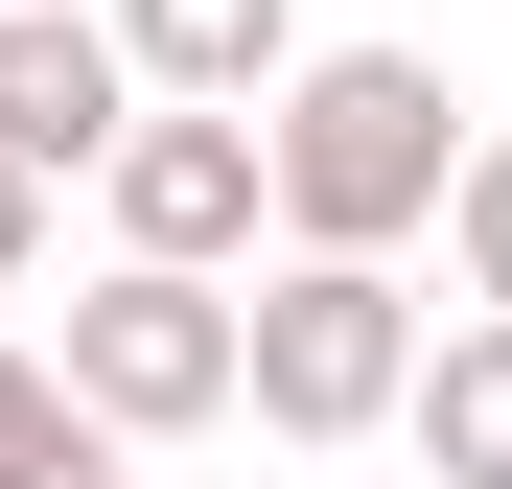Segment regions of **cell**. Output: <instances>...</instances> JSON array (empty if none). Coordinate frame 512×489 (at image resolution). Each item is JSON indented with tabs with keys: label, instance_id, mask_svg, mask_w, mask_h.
<instances>
[{
	"label": "cell",
	"instance_id": "10",
	"mask_svg": "<svg viewBox=\"0 0 512 489\" xmlns=\"http://www.w3.org/2000/svg\"><path fill=\"white\" fill-rule=\"evenodd\" d=\"M0 489H117V420H70V443H24Z\"/></svg>",
	"mask_w": 512,
	"mask_h": 489
},
{
	"label": "cell",
	"instance_id": "9",
	"mask_svg": "<svg viewBox=\"0 0 512 489\" xmlns=\"http://www.w3.org/2000/svg\"><path fill=\"white\" fill-rule=\"evenodd\" d=\"M70 420H94V396H70L47 350H0V466H24V443H70Z\"/></svg>",
	"mask_w": 512,
	"mask_h": 489
},
{
	"label": "cell",
	"instance_id": "3",
	"mask_svg": "<svg viewBox=\"0 0 512 489\" xmlns=\"http://www.w3.org/2000/svg\"><path fill=\"white\" fill-rule=\"evenodd\" d=\"M70 396H94L117 443H187V420H233V396H256V326H233L210 280H163V257H117L94 303H70Z\"/></svg>",
	"mask_w": 512,
	"mask_h": 489
},
{
	"label": "cell",
	"instance_id": "2",
	"mask_svg": "<svg viewBox=\"0 0 512 489\" xmlns=\"http://www.w3.org/2000/svg\"><path fill=\"white\" fill-rule=\"evenodd\" d=\"M233 326H256V420H280V443H373L396 396H419V303H396V257H280Z\"/></svg>",
	"mask_w": 512,
	"mask_h": 489
},
{
	"label": "cell",
	"instance_id": "5",
	"mask_svg": "<svg viewBox=\"0 0 512 489\" xmlns=\"http://www.w3.org/2000/svg\"><path fill=\"white\" fill-rule=\"evenodd\" d=\"M140 140V47L70 0H0V163H117Z\"/></svg>",
	"mask_w": 512,
	"mask_h": 489
},
{
	"label": "cell",
	"instance_id": "4",
	"mask_svg": "<svg viewBox=\"0 0 512 489\" xmlns=\"http://www.w3.org/2000/svg\"><path fill=\"white\" fill-rule=\"evenodd\" d=\"M94 187H117V257L210 280V257H256V210H280V140H256V117H210V94H163V117L94 163Z\"/></svg>",
	"mask_w": 512,
	"mask_h": 489
},
{
	"label": "cell",
	"instance_id": "8",
	"mask_svg": "<svg viewBox=\"0 0 512 489\" xmlns=\"http://www.w3.org/2000/svg\"><path fill=\"white\" fill-rule=\"evenodd\" d=\"M443 257H466V303H512V140H466V187H443Z\"/></svg>",
	"mask_w": 512,
	"mask_h": 489
},
{
	"label": "cell",
	"instance_id": "11",
	"mask_svg": "<svg viewBox=\"0 0 512 489\" xmlns=\"http://www.w3.org/2000/svg\"><path fill=\"white\" fill-rule=\"evenodd\" d=\"M24 233H47V163H0V280H24Z\"/></svg>",
	"mask_w": 512,
	"mask_h": 489
},
{
	"label": "cell",
	"instance_id": "1",
	"mask_svg": "<svg viewBox=\"0 0 512 489\" xmlns=\"http://www.w3.org/2000/svg\"><path fill=\"white\" fill-rule=\"evenodd\" d=\"M256 140H280V233L303 257H396V233L466 187V94L419 47H303L280 94H256Z\"/></svg>",
	"mask_w": 512,
	"mask_h": 489
},
{
	"label": "cell",
	"instance_id": "7",
	"mask_svg": "<svg viewBox=\"0 0 512 489\" xmlns=\"http://www.w3.org/2000/svg\"><path fill=\"white\" fill-rule=\"evenodd\" d=\"M396 443L443 466V489H512V303H466L443 350H419V396H396Z\"/></svg>",
	"mask_w": 512,
	"mask_h": 489
},
{
	"label": "cell",
	"instance_id": "6",
	"mask_svg": "<svg viewBox=\"0 0 512 489\" xmlns=\"http://www.w3.org/2000/svg\"><path fill=\"white\" fill-rule=\"evenodd\" d=\"M117 47H140V94H210V117H256L303 70V0H117Z\"/></svg>",
	"mask_w": 512,
	"mask_h": 489
}]
</instances>
